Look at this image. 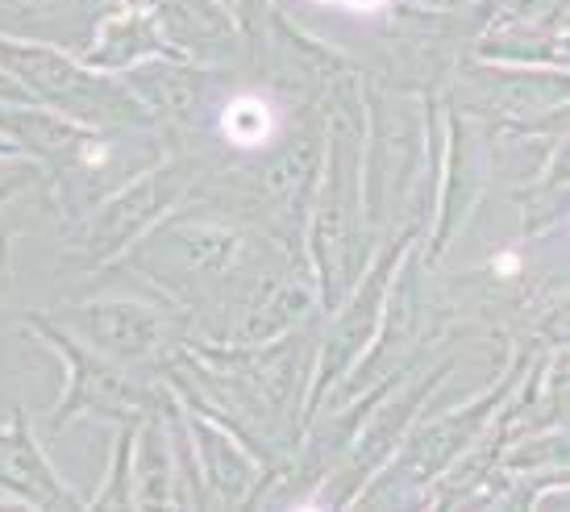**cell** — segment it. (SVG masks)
<instances>
[{
    "label": "cell",
    "mask_w": 570,
    "mask_h": 512,
    "mask_svg": "<svg viewBox=\"0 0 570 512\" xmlns=\"http://www.w3.org/2000/svg\"><path fill=\"white\" fill-rule=\"evenodd\" d=\"M222 126L238 146H263L275 129V117H271V105L263 97H238L229 100Z\"/></svg>",
    "instance_id": "1"
},
{
    "label": "cell",
    "mask_w": 570,
    "mask_h": 512,
    "mask_svg": "<svg viewBox=\"0 0 570 512\" xmlns=\"http://www.w3.org/2000/svg\"><path fill=\"white\" fill-rule=\"evenodd\" d=\"M342 4H350L354 13H375V9H380L383 0H342Z\"/></svg>",
    "instance_id": "2"
}]
</instances>
